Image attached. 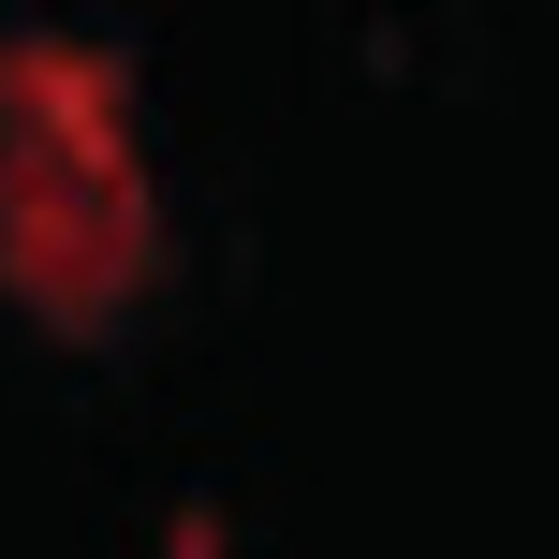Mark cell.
Segmentation results:
<instances>
[{
	"instance_id": "obj_1",
	"label": "cell",
	"mask_w": 559,
	"mask_h": 559,
	"mask_svg": "<svg viewBox=\"0 0 559 559\" xmlns=\"http://www.w3.org/2000/svg\"><path fill=\"white\" fill-rule=\"evenodd\" d=\"M163 265L133 74L74 29H0V295L59 338H104Z\"/></svg>"
}]
</instances>
